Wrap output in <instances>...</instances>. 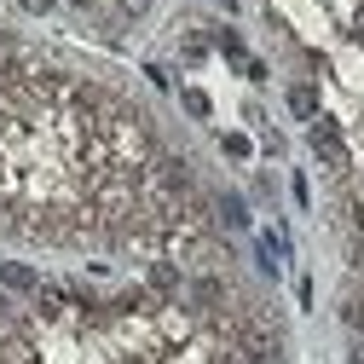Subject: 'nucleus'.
I'll list each match as a JSON object with an SVG mask.
<instances>
[{
	"label": "nucleus",
	"instance_id": "nucleus-1",
	"mask_svg": "<svg viewBox=\"0 0 364 364\" xmlns=\"http://www.w3.org/2000/svg\"><path fill=\"white\" fill-rule=\"evenodd\" d=\"M312 151L324 156L330 168H341V162H347V145H341V127H336V122H324V116H318V122H312Z\"/></svg>",
	"mask_w": 364,
	"mask_h": 364
},
{
	"label": "nucleus",
	"instance_id": "nucleus-2",
	"mask_svg": "<svg viewBox=\"0 0 364 364\" xmlns=\"http://www.w3.org/2000/svg\"><path fill=\"white\" fill-rule=\"evenodd\" d=\"M0 289H6V295H35L41 278H35L29 266H0Z\"/></svg>",
	"mask_w": 364,
	"mask_h": 364
},
{
	"label": "nucleus",
	"instance_id": "nucleus-3",
	"mask_svg": "<svg viewBox=\"0 0 364 364\" xmlns=\"http://www.w3.org/2000/svg\"><path fill=\"white\" fill-rule=\"evenodd\" d=\"M214 214L232 225V232H249V208H243V197H232V191H220L214 197Z\"/></svg>",
	"mask_w": 364,
	"mask_h": 364
},
{
	"label": "nucleus",
	"instance_id": "nucleus-4",
	"mask_svg": "<svg viewBox=\"0 0 364 364\" xmlns=\"http://www.w3.org/2000/svg\"><path fill=\"white\" fill-rule=\"evenodd\" d=\"M289 110H295L301 122L318 116V87H312V81H295V87H289Z\"/></svg>",
	"mask_w": 364,
	"mask_h": 364
},
{
	"label": "nucleus",
	"instance_id": "nucleus-5",
	"mask_svg": "<svg viewBox=\"0 0 364 364\" xmlns=\"http://www.w3.org/2000/svg\"><path fill=\"white\" fill-rule=\"evenodd\" d=\"M341 318H347L353 330H364V301H353V295H347V306H341Z\"/></svg>",
	"mask_w": 364,
	"mask_h": 364
},
{
	"label": "nucleus",
	"instance_id": "nucleus-6",
	"mask_svg": "<svg viewBox=\"0 0 364 364\" xmlns=\"http://www.w3.org/2000/svg\"><path fill=\"white\" fill-rule=\"evenodd\" d=\"M225 156H249V139H243V133H225Z\"/></svg>",
	"mask_w": 364,
	"mask_h": 364
},
{
	"label": "nucleus",
	"instance_id": "nucleus-7",
	"mask_svg": "<svg viewBox=\"0 0 364 364\" xmlns=\"http://www.w3.org/2000/svg\"><path fill=\"white\" fill-rule=\"evenodd\" d=\"M18 6H23V12H35V18H47V12L58 6V0H18Z\"/></svg>",
	"mask_w": 364,
	"mask_h": 364
},
{
	"label": "nucleus",
	"instance_id": "nucleus-8",
	"mask_svg": "<svg viewBox=\"0 0 364 364\" xmlns=\"http://www.w3.org/2000/svg\"><path fill=\"white\" fill-rule=\"evenodd\" d=\"M122 12H127V18H139V12H151V0H122Z\"/></svg>",
	"mask_w": 364,
	"mask_h": 364
},
{
	"label": "nucleus",
	"instance_id": "nucleus-9",
	"mask_svg": "<svg viewBox=\"0 0 364 364\" xmlns=\"http://www.w3.org/2000/svg\"><path fill=\"white\" fill-rule=\"evenodd\" d=\"M353 35L364 41V0H358V18H353Z\"/></svg>",
	"mask_w": 364,
	"mask_h": 364
},
{
	"label": "nucleus",
	"instance_id": "nucleus-10",
	"mask_svg": "<svg viewBox=\"0 0 364 364\" xmlns=\"http://www.w3.org/2000/svg\"><path fill=\"white\" fill-rule=\"evenodd\" d=\"M0 324H12V301L6 295H0Z\"/></svg>",
	"mask_w": 364,
	"mask_h": 364
},
{
	"label": "nucleus",
	"instance_id": "nucleus-11",
	"mask_svg": "<svg viewBox=\"0 0 364 364\" xmlns=\"http://www.w3.org/2000/svg\"><path fill=\"white\" fill-rule=\"evenodd\" d=\"M353 364H364V336H358V341H353Z\"/></svg>",
	"mask_w": 364,
	"mask_h": 364
},
{
	"label": "nucleus",
	"instance_id": "nucleus-12",
	"mask_svg": "<svg viewBox=\"0 0 364 364\" xmlns=\"http://www.w3.org/2000/svg\"><path fill=\"white\" fill-rule=\"evenodd\" d=\"M70 6H81V12H87V6H93V0H70Z\"/></svg>",
	"mask_w": 364,
	"mask_h": 364
},
{
	"label": "nucleus",
	"instance_id": "nucleus-13",
	"mask_svg": "<svg viewBox=\"0 0 364 364\" xmlns=\"http://www.w3.org/2000/svg\"><path fill=\"white\" fill-rule=\"evenodd\" d=\"M220 6H237V0H220Z\"/></svg>",
	"mask_w": 364,
	"mask_h": 364
}]
</instances>
